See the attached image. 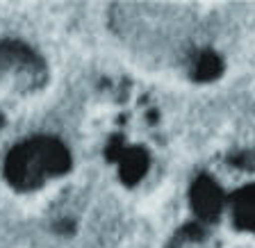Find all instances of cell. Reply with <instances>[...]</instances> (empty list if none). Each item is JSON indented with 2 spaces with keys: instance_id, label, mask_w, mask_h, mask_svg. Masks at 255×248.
<instances>
[{
  "instance_id": "1",
  "label": "cell",
  "mask_w": 255,
  "mask_h": 248,
  "mask_svg": "<svg viewBox=\"0 0 255 248\" xmlns=\"http://www.w3.org/2000/svg\"><path fill=\"white\" fill-rule=\"evenodd\" d=\"M171 248H255V150L207 162L191 178Z\"/></svg>"
}]
</instances>
